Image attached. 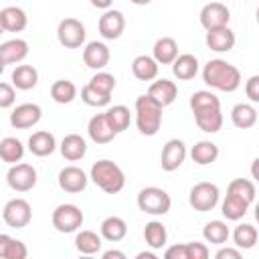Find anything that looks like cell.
I'll list each match as a JSON object with an SVG mask.
<instances>
[{
  "instance_id": "4dcf8cb0",
  "label": "cell",
  "mask_w": 259,
  "mask_h": 259,
  "mask_svg": "<svg viewBox=\"0 0 259 259\" xmlns=\"http://www.w3.org/2000/svg\"><path fill=\"white\" fill-rule=\"evenodd\" d=\"M249 206L251 202L243 200L241 196H235V194H227L223 204H221V212L227 221H241L247 212H249Z\"/></svg>"
},
{
  "instance_id": "b9f144b4",
  "label": "cell",
  "mask_w": 259,
  "mask_h": 259,
  "mask_svg": "<svg viewBox=\"0 0 259 259\" xmlns=\"http://www.w3.org/2000/svg\"><path fill=\"white\" fill-rule=\"evenodd\" d=\"M89 85L91 87H95L97 91H101V93H107V95H111L113 93V89H115V77L111 75V73H107V71H97L91 79H89Z\"/></svg>"
},
{
  "instance_id": "d6a6232c",
  "label": "cell",
  "mask_w": 259,
  "mask_h": 259,
  "mask_svg": "<svg viewBox=\"0 0 259 259\" xmlns=\"http://www.w3.org/2000/svg\"><path fill=\"white\" fill-rule=\"evenodd\" d=\"M28 249L22 241L0 233V259H26Z\"/></svg>"
},
{
  "instance_id": "74e56055",
  "label": "cell",
  "mask_w": 259,
  "mask_h": 259,
  "mask_svg": "<svg viewBox=\"0 0 259 259\" xmlns=\"http://www.w3.org/2000/svg\"><path fill=\"white\" fill-rule=\"evenodd\" d=\"M51 97L55 103H71L75 97H77V85L69 79H57L53 85H51Z\"/></svg>"
},
{
  "instance_id": "9c48e42d",
  "label": "cell",
  "mask_w": 259,
  "mask_h": 259,
  "mask_svg": "<svg viewBox=\"0 0 259 259\" xmlns=\"http://www.w3.org/2000/svg\"><path fill=\"white\" fill-rule=\"evenodd\" d=\"M2 219L12 229H24L32 221V208L30 202L24 198H10L2 208Z\"/></svg>"
},
{
  "instance_id": "1f68e13d",
  "label": "cell",
  "mask_w": 259,
  "mask_h": 259,
  "mask_svg": "<svg viewBox=\"0 0 259 259\" xmlns=\"http://www.w3.org/2000/svg\"><path fill=\"white\" fill-rule=\"evenodd\" d=\"M24 156V144L14 138V136H6L0 140V160L6 164H16L20 162Z\"/></svg>"
},
{
  "instance_id": "7c38bea8",
  "label": "cell",
  "mask_w": 259,
  "mask_h": 259,
  "mask_svg": "<svg viewBox=\"0 0 259 259\" xmlns=\"http://www.w3.org/2000/svg\"><path fill=\"white\" fill-rule=\"evenodd\" d=\"M198 18H200V24H202L204 30H212V28L229 26L231 10L223 2H208V4L202 6Z\"/></svg>"
},
{
  "instance_id": "7402d4cb",
  "label": "cell",
  "mask_w": 259,
  "mask_h": 259,
  "mask_svg": "<svg viewBox=\"0 0 259 259\" xmlns=\"http://www.w3.org/2000/svg\"><path fill=\"white\" fill-rule=\"evenodd\" d=\"M28 55V42L24 38H10L0 45V59L6 65H14L24 61Z\"/></svg>"
},
{
  "instance_id": "7dc6e473",
  "label": "cell",
  "mask_w": 259,
  "mask_h": 259,
  "mask_svg": "<svg viewBox=\"0 0 259 259\" xmlns=\"http://www.w3.org/2000/svg\"><path fill=\"white\" fill-rule=\"evenodd\" d=\"M217 259H241V249H233V247H223L214 253Z\"/></svg>"
},
{
  "instance_id": "e0dca14e",
  "label": "cell",
  "mask_w": 259,
  "mask_h": 259,
  "mask_svg": "<svg viewBox=\"0 0 259 259\" xmlns=\"http://www.w3.org/2000/svg\"><path fill=\"white\" fill-rule=\"evenodd\" d=\"M204 42L210 51L214 53H229L235 47V32L229 26H221V28H212L206 30Z\"/></svg>"
},
{
  "instance_id": "f546056e",
  "label": "cell",
  "mask_w": 259,
  "mask_h": 259,
  "mask_svg": "<svg viewBox=\"0 0 259 259\" xmlns=\"http://www.w3.org/2000/svg\"><path fill=\"white\" fill-rule=\"evenodd\" d=\"M190 158L198 164V166H208L212 162H217L219 158V146L210 140H200L192 146L190 150Z\"/></svg>"
},
{
  "instance_id": "ac0fdd59",
  "label": "cell",
  "mask_w": 259,
  "mask_h": 259,
  "mask_svg": "<svg viewBox=\"0 0 259 259\" xmlns=\"http://www.w3.org/2000/svg\"><path fill=\"white\" fill-rule=\"evenodd\" d=\"M148 95H150L156 103H160L162 107H166V105L174 103V99H176V95H178V87H176V83L170 81V79H156V81L148 87Z\"/></svg>"
},
{
  "instance_id": "d590c367",
  "label": "cell",
  "mask_w": 259,
  "mask_h": 259,
  "mask_svg": "<svg viewBox=\"0 0 259 259\" xmlns=\"http://www.w3.org/2000/svg\"><path fill=\"white\" fill-rule=\"evenodd\" d=\"M202 237L210 245H225L231 237V231L225 221H208L202 229Z\"/></svg>"
},
{
  "instance_id": "52a82bcc",
  "label": "cell",
  "mask_w": 259,
  "mask_h": 259,
  "mask_svg": "<svg viewBox=\"0 0 259 259\" xmlns=\"http://www.w3.org/2000/svg\"><path fill=\"white\" fill-rule=\"evenodd\" d=\"M219 198H221V192H219V186L212 184V182H198L190 188L188 192V202L194 210L198 212H208L212 210L217 204H219Z\"/></svg>"
},
{
  "instance_id": "cb8c5ba5",
  "label": "cell",
  "mask_w": 259,
  "mask_h": 259,
  "mask_svg": "<svg viewBox=\"0 0 259 259\" xmlns=\"http://www.w3.org/2000/svg\"><path fill=\"white\" fill-rule=\"evenodd\" d=\"M172 73L178 81H190L196 77L198 73V59L190 53H184V55H178L174 61H172Z\"/></svg>"
},
{
  "instance_id": "f907efd6",
  "label": "cell",
  "mask_w": 259,
  "mask_h": 259,
  "mask_svg": "<svg viewBox=\"0 0 259 259\" xmlns=\"http://www.w3.org/2000/svg\"><path fill=\"white\" fill-rule=\"evenodd\" d=\"M136 257H138V259H156V255H154V253H148V251H142V253H138Z\"/></svg>"
},
{
  "instance_id": "ab89813d",
  "label": "cell",
  "mask_w": 259,
  "mask_h": 259,
  "mask_svg": "<svg viewBox=\"0 0 259 259\" xmlns=\"http://www.w3.org/2000/svg\"><path fill=\"white\" fill-rule=\"evenodd\" d=\"M227 194H235V196H241L243 200L251 202L255 200V194H257V188L253 184V180H247V178H235L231 180L229 188H227Z\"/></svg>"
},
{
  "instance_id": "83f0119b",
  "label": "cell",
  "mask_w": 259,
  "mask_h": 259,
  "mask_svg": "<svg viewBox=\"0 0 259 259\" xmlns=\"http://www.w3.org/2000/svg\"><path fill=\"white\" fill-rule=\"evenodd\" d=\"M99 231H101V237H103L105 241L117 243V241H121V239L127 235V223H125L121 217L111 214V217H107V219L101 221Z\"/></svg>"
},
{
  "instance_id": "5b68a950",
  "label": "cell",
  "mask_w": 259,
  "mask_h": 259,
  "mask_svg": "<svg viewBox=\"0 0 259 259\" xmlns=\"http://www.w3.org/2000/svg\"><path fill=\"white\" fill-rule=\"evenodd\" d=\"M138 206L142 212L152 214V217H162L170 210L172 198L164 188L158 186H146L138 192Z\"/></svg>"
},
{
  "instance_id": "8d00e7d4",
  "label": "cell",
  "mask_w": 259,
  "mask_h": 259,
  "mask_svg": "<svg viewBox=\"0 0 259 259\" xmlns=\"http://www.w3.org/2000/svg\"><path fill=\"white\" fill-rule=\"evenodd\" d=\"M103 113H105V117H107V121H109V125H111V130L115 134H121V132H125L130 127L132 113H130V109L125 105H111Z\"/></svg>"
},
{
  "instance_id": "4316f807",
  "label": "cell",
  "mask_w": 259,
  "mask_h": 259,
  "mask_svg": "<svg viewBox=\"0 0 259 259\" xmlns=\"http://www.w3.org/2000/svg\"><path fill=\"white\" fill-rule=\"evenodd\" d=\"M0 16H2V24H4V30L8 32H22L28 24V16L22 8L18 6H6L0 10Z\"/></svg>"
},
{
  "instance_id": "f35d334b",
  "label": "cell",
  "mask_w": 259,
  "mask_h": 259,
  "mask_svg": "<svg viewBox=\"0 0 259 259\" xmlns=\"http://www.w3.org/2000/svg\"><path fill=\"white\" fill-rule=\"evenodd\" d=\"M257 237H259L257 229L249 223H243V225L235 227V231H233V241H235L237 249H253L257 243Z\"/></svg>"
},
{
  "instance_id": "5bb4252c",
  "label": "cell",
  "mask_w": 259,
  "mask_h": 259,
  "mask_svg": "<svg viewBox=\"0 0 259 259\" xmlns=\"http://www.w3.org/2000/svg\"><path fill=\"white\" fill-rule=\"evenodd\" d=\"M42 117V109L36 103H20L10 113V125L14 130H28L36 125Z\"/></svg>"
},
{
  "instance_id": "44dd1931",
  "label": "cell",
  "mask_w": 259,
  "mask_h": 259,
  "mask_svg": "<svg viewBox=\"0 0 259 259\" xmlns=\"http://www.w3.org/2000/svg\"><path fill=\"white\" fill-rule=\"evenodd\" d=\"M61 154L65 160L69 162H77L81 160L85 154H87V142L83 136L79 134H67L63 140H61V146H59Z\"/></svg>"
},
{
  "instance_id": "11a10c76",
  "label": "cell",
  "mask_w": 259,
  "mask_h": 259,
  "mask_svg": "<svg viewBox=\"0 0 259 259\" xmlns=\"http://www.w3.org/2000/svg\"><path fill=\"white\" fill-rule=\"evenodd\" d=\"M243 2H249V0H243Z\"/></svg>"
},
{
  "instance_id": "3957f363",
  "label": "cell",
  "mask_w": 259,
  "mask_h": 259,
  "mask_svg": "<svg viewBox=\"0 0 259 259\" xmlns=\"http://www.w3.org/2000/svg\"><path fill=\"white\" fill-rule=\"evenodd\" d=\"M89 178L105 194H117L125 186V174H123V170L115 162H111V160H97L91 166Z\"/></svg>"
},
{
  "instance_id": "30bf717a",
  "label": "cell",
  "mask_w": 259,
  "mask_h": 259,
  "mask_svg": "<svg viewBox=\"0 0 259 259\" xmlns=\"http://www.w3.org/2000/svg\"><path fill=\"white\" fill-rule=\"evenodd\" d=\"M85 24L77 18H63L57 26V38L65 49H79L85 42Z\"/></svg>"
},
{
  "instance_id": "f1b7e54d",
  "label": "cell",
  "mask_w": 259,
  "mask_h": 259,
  "mask_svg": "<svg viewBox=\"0 0 259 259\" xmlns=\"http://www.w3.org/2000/svg\"><path fill=\"white\" fill-rule=\"evenodd\" d=\"M231 121L239 130H249L257 123V109L251 103H237L231 109Z\"/></svg>"
},
{
  "instance_id": "db71d44e",
  "label": "cell",
  "mask_w": 259,
  "mask_h": 259,
  "mask_svg": "<svg viewBox=\"0 0 259 259\" xmlns=\"http://www.w3.org/2000/svg\"><path fill=\"white\" fill-rule=\"evenodd\" d=\"M4 32V24H2V16H0V34Z\"/></svg>"
},
{
  "instance_id": "8fae6325",
  "label": "cell",
  "mask_w": 259,
  "mask_h": 259,
  "mask_svg": "<svg viewBox=\"0 0 259 259\" xmlns=\"http://www.w3.org/2000/svg\"><path fill=\"white\" fill-rule=\"evenodd\" d=\"M186 154H188V150H186V144L182 140H178V138L168 140L164 144V148H162V154H160V166H162V170L164 172L178 170L184 164Z\"/></svg>"
},
{
  "instance_id": "f5cc1de1",
  "label": "cell",
  "mask_w": 259,
  "mask_h": 259,
  "mask_svg": "<svg viewBox=\"0 0 259 259\" xmlns=\"http://www.w3.org/2000/svg\"><path fill=\"white\" fill-rule=\"evenodd\" d=\"M4 67H6V63H4V61H2V59H0V75H2V73H4Z\"/></svg>"
},
{
  "instance_id": "6da1fadb",
  "label": "cell",
  "mask_w": 259,
  "mask_h": 259,
  "mask_svg": "<svg viewBox=\"0 0 259 259\" xmlns=\"http://www.w3.org/2000/svg\"><path fill=\"white\" fill-rule=\"evenodd\" d=\"M190 109L194 113L196 125L206 134H217L223 127V111L221 99L206 89L194 91L190 95Z\"/></svg>"
},
{
  "instance_id": "c3c4849f",
  "label": "cell",
  "mask_w": 259,
  "mask_h": 259,
  "mask_svg": "<svg viewBox=\"0 0 259 259\" xmlns=\"http://www.w3.org/2000/svg\"><path fill=\"white\" fill-rule=\"evenodd\" d=\"M101 257L103 259H125V253L123 251H117V249H109V251H103Z\"/></svg>"
},
{
  "instance_id": "e575fe53",
  "label": "cell",
  "mask_w": 259,
  "mask_h": 259,
  "mask_svg": "<svg viewBox=\"0 0 259 259\" xmlns=\"http://www.w3.org/2000/svg\"><path fill=\"white\" fill-rule=\"evenodd\" d=\"M101 235H97L95 231H79L75 235V249L83 255H95L101 251Z\"/></svg>"
},
{
  "instance_id": "681fc988",
  "label": "cell",
  "mask_w": 259,
  "mask_h": 259,
  "mask_svg": "<svg viewBox=\"0 0 259 259\" xmlns=\"http://www.w3.org/2000/svg\"><path fill=\"white\" fill-rule=\"evenodd\" d=\"M91 2V6H95V8H99V10H107V8H111V4H113V0H89Z\"/></svg>"
},
{
  "instance_id": "8992f818",
  "label": "cell",
  "mask_w": 259,
  "mask_h": 259,
  "mask_svg": "<svg viewBox=\"0 0 259 259\" xmlns=\"http://www.w3.org/2000/svg\"><path fill=\"white\" fill-rule=\"evenodd\" d=\"M53 227L59 231V233H77L85 221L83 217V210L77 206V204H71V202H63L59 204L55 210H53Z\"/></svg>"
},
{
  "instance_id": "9a60e30c",
  "label": "cell",
  "mask_w": 259,
  "mask_h": 259,
  "mask_svg": "<svg viewBox=\"0 0 259 259\" xmlns=\"http://www.w3.org/2000/svg\"><path fill=\"white\" fill-rule=\"evenodd\" d=\"M57 182H59L61 190L71 192V194H77V192H83V190L87 188L89 176H87L79 166H65V168L59 172Z\"/></svg>"
},
{
  "instance_id": "816d5d0a",
  "label": "cell",
  "mask_w": 259,
  "mask_h": 259,
  "mask_svg": "<svg viewBox=\"0 0 259 259\" xmlns=\"http://www.w3.org/2000/svg\"><path fill=\"white\" fill-rule=\"evenodd\" d=\"M132 4H136V6H146V4H150L152 0H130Z\"/></svg>"
},
{
  "instance_id": "d4e9b609",
  "label": "cell",
  "mask_w": 259,
  "mask_h": 259,
  "mask_svg": "<svg viewBox=\"0 0 259 259\" xmlns=\"http://www.w3.org/2000/svg\"><path fill=\"white\" fill-rule=\"evenodd\" d=\"M158 69L160 65L150 55H138L132 61V73L138 81H154L158 77Z\"/></svg>"
},
{
  "instance_id": "ba28073f",
  "label": "cell",
  "mask_w": 259,
  "mask_h": 259,
  "mask_svg": "<svg viewBox=\"0 0 259 259\" xmlns=\"http://www.w3.org/2000/svg\"><path fill=\"white\" fill-rule=\"evenodd\" d=\"M36 170L32 164L26 162H16L10 164L8 172H6V182L14 192H28L36 186Z\"/></svg>"
},
{
  "instance_id": "d6986e66",
  "label": "cell",
  "mask_w": 259,
  "mask_h": 259,
  "mask_svg": "<svg viewBox=\"0 0 259 259\" xmlns=\"http://www.w3.org/2000/svg\"><path fill=\"white\" fill-rule=\"evenodd\" d=\"M87 134H89V138H91L95 144H109V142L117 136V134L111 130V125H109L105 113H97V115H93V117L89 119V123H87Z\"/></svg>"
},
{
  "instance_id": "bcb514c9",
  "label": "cell",
  "mask_w": 259,
  "mask_h": 259,
  "mask_svg": "<svg viewBox=\"0 0 259 259\" xmlns=\"http://www.w3.org/2000/svg\"><path fill=\"white\" fill-rule=\"evenodd\" d=\"M164 257L166 259H188L186 257V245L180 243V245H172L164 251Z\"/></svg>"
},
{
  "instance_id": "ee69618b",
  "label": "cell",
  "mask_w": 259,
  "mask_h": 259,
  "mask_svg": "<svg viewBox=\"0 0 259 259\" xmlns=\"http://www.w3.org/2000/svg\"><path fill=\"white\" fill-rule=\"evenodd\" d=\"M184 245H186V257L188 259H206L208 257V247L204 243L190 241V243H184Z\"/></svg>"
},
{
  "instance_id": "484cf974",
  "label": "cell",
  "mask_w": 259,
  "mask_h": 259,
  "mask_svg": "<svg viewBox=\"0 0 259 259\" xmlns=\"http://www.w3.org/2000/svg\"><path fill=\"white\" fill-rule=\"evenodd\" d=\"M14 89H20V91H30L36 87L38 83V71L32 67V65H16V69L12 71V77H10Z\"/></svg>"
},
{
  "instance_id": "60d3db41",
  "label": "cell",
  "mask_w": 259,
  "mask_h": 259,
  "mask_svg": "<svg viewBox=\"0 0 259 259\" xmlns=\"http://www.w3.org/2000/svg\"><path fill=\"white\" fill-rule=\"evenodd\" d=\"M81 101H83L85 105H89V107H105V105H109L111 95L101 93V91H97L95 87H91V85L87 83V85H83V89H81Z\"/></svg>"
},
{
  "instance_id": "2e32d148",
  "label": "cell",
  "mask_w": 259,
  "mask_h": 259,
  "mask_svg": "<svg viewBox=\"0 0 259 259\" xmlns=\"http://www.w3.org/2000/svg\"><path fill=\"white\" fill-rule=\"evenodd\" d=\"M111 59V53L107 49L105 42L101 40H91L87 42V47L83 49V63L89 67V69H95V71H101L107 67Z\"/></svg>"
},
{
  "instance_id": "7bdbcfd3",
  "label": "cell",
  "mask_w": 259,
  "mask_h": 259,
  "mask_svg": "<svg viewBox=\"0 0 259 259\" xmlns=\"http://www.w3.org/2000/svg\"><path fill=\"white\" fill-rule=\"evenodd\" d=\"M16 101V91L12 83H4L0 81V109H8L12 107Z\"/></svg>"
},
{
  "instance_id": "7a4b0ae2",
  "label": "cell",
  "mask_w": 259,
  "mask_h": 259,
  "mask_svg": "<svg viewBox=\"0 0 259 259\" xmlns=\"http://www.w3.org/2000/svg\"><path fill=\"white\" fill-rule=\"evenodd\" d=\"M202 81L210 89L233 93L241 85V71L225 59H210L202 67Z\"/></svg>"
},
{
  "instance_id": "f6af8a7d",
  "label": "cell",
  "mask_w": 259,
  "mask_h": 259,
  "mask_svg": "<svg viewBox=\"0 0 259 259\" xmlns=\"http://www.w3.org/2000/svg\"><path fill=\"white\" fill-rule=\"evenodd\" d=\"M245 93L251 103H259V75H251L245 83Z\"/></svg>"
},
{
  "instance_id": "836d02e7",
  "label": "cell",
  "mask_w": 259,
  "mask_h": 259,
  "mask_svg": "<svg viewBox=\"0 0 259 259\" xmlns=\"http://www.w3.org/2000/svg\"><path fill=\"white\" fill-rule=\"evenodd\" d=\"M144 241H146V245H148L150 249H154V251L162 249V247L166 245V241H168V231H166V227H164L160 221H150V223L144 227Z\"/></svg>"
},
{
  "instance_id": "4fadbf2b",
  "label": "cell",
  "mask_w": 259,
  "mask_h": 259,
  "mask_svg": "<svg viewBox=\"0 0 259 259\" xmlns=\"http://www.w3.org/2000/svg\"><path fill=\"white\" fill-rule=\"evenodd\" d=\"M97 28H99V34L105 40L119 38L123 34V30H125V16H123V12L121 10H113V8L103 10V14L99 16Z\"/></svg>"
},
{
  "instance_id": "277c9868",
  "label": "cell",
  "mask_w": 259,
  "mask_h": 259,
  "mask_svg": "<svg viewBox=\"0 0 259 259\" xmlns=\"http://www.w3.org/2000/svg\"><path fill=\"white\" fill-rule=\"evenodd\" d=\"M162 105L156 103L148 93L136 99V125L142 136H156L162 125Z\"/></svg>"
},
{
  "instance_id": "603a6c76",
  "label": "cell",
  "mask_w": 259,
  "mask_h": 259,
  "mask_svg": "<svg viewBox=\"0 0 259 259\" xmlns=\"http://www.w3.org/2000/svg\"><path fill=\"white\" fill-rule=\"evenodd\" d=\"M152 57L158 65H172V61L178 57V42L172 36H162L154 42Z\"/></svg>"
},
{
  "instance_id": "ffe728a7",
  "label": "cell",
  "mask_w": 259,
  "mask_h": 259,
  "mask_svg": "<svg viewBox=\"0 0 259 259\" xmlns=\"http://www.w3.org/2000/svg\"><path fill=\"white\" fill-rule=\"evenodd\" d=\"M55 150H57V140L47 130H38V132H34L28 138V152L34 154V156H38V158L51 156Z\"/></svg>"
}]
</instances>
